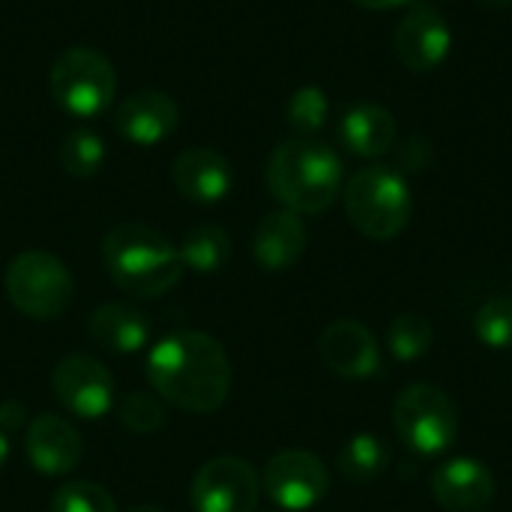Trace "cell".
<instances>
[{
    "mask_svg": "<svg viewBox=\"0 0 512 512\" xmlns=\"http://www.w3.org/2000/svg\"><path fill=\"white\" fill-rule=\"evenodd\" d=\"M147 381L162 402L189 414H213L231 393V360L213 336L180 330L150 348Z\"/></svg>",
    "mask_w": 512,
    "mask_h": 512,
    "instance_id": "obj_1",
    "label": "cell"
},
{
    "mask_svg": "<svg viewBox=\"0 0 512 512\" xmlns=\"http://www.w3.org/2000/svg\"><path fill=\"white\" fill-rule=\"evenodd\" d=\"M102 261L111 282L132 297H162L183 276L180 249L150 225L123 222L102 240Z\"/></svg>",
    "mask_w": 512,
    "mask_h": 512,
    "instance_id": "obj_2",
    "label": "cell"
},
{
    "mask_svg": "<svg viewBox=\"0 0 512 512\" xmlns=\"http://www.w3.org/2000/svg\"><path fill=\"white\" fill-rule=\"evenodd\" d=\"M267 186L285 210L324 213L342 192V159L330 144L297 135L270 153Z\"/></svg>",
    "mask_w": 512,
    "mask_h": 512,
    "instance_id": "obj_3",
    "label": "cell"
},
{
    "mask_svg": "<svg viewBox=\"0 0 512 512\" xmlns=\"http://www.w3.org/2000/svg\"><path fill=\"white\" fill-rule=\"evenodd\" d=\"M411 189L390 165H369L345 186V213L369 240H393L411 219Z\"/></svg>",
    "mask_w": 512,
    "mask_h": 512,
    "instance_id": "obj_4",
    "label": "cell"
},
{
    "mask_svg": "<svg viewBox=\"0 0 512 512\" xmlns=\"http://www.w3.org/2000/svg\"><path fill=\"white\" fill-rule=\"evenodd\" d=\"M48 90L66 114L90 120L111 108L117 93V72L102 51L72 45L51 63Z\"/></svg>",
    "mask_w": 512,
    "mask_h": 512,
    "instance_id": "obj_5",
    "label": "cell"
},
{
    "mask_svg": "<svg viewBox=\"0 0 512 512\" xmlns=\"http://www.w3.org/2000/svg\"><path fill=\"white\" fill-rule=\"evenodd\" d=\"M12 306L33 321H54L72 303V273L66 264L42 249L21 252L9 261L3 276Z\"/></svg>",
    "mask_w": 512,
    "mask_h": 512,
    "instance_id": "obj_6",
    "label": "cell"
},
{
    "mask_svg": "<svg viewBox=\"0 0 512 512\" xmlns=\"http://www.w3.org/2000/svg\"><path fill=\"white\" fill-rule=\"evenodd\" d=\"M393 429L420 456H438L459 435V411L435 384H411L393 405Z\"/></svg>",
    "mask_w": 512,
    "mask_h": 512,
    "instance_id": "obj_7",
    "label": "cell"
},
{
    "mask_svg": "<svg viewBox=\"0 0 512 512\" xmlns=\"http://www.w3.org/2000/svg\"><path fill=\"white\" fill-rule=\"evenodd\" d=\"M261 480L246 459L216 456L204 462L192 480L189 501L195 512H255Z\"/></svg>",
    "mask_w": 512,
    "mask_h": 512,
    "instance_id": "obj_8",
    "label": "cell"
},
{
    "mask_svg": "<svg viewBox=\"0 0 512 512\" xmlns=\"http://www.w3.org/2000/svg\"><path fill=\"white\" fill-rule=\"evenodd\" d=\"M51 387L57 402L78 420H99L117 405L111 372L87 354L63 357L54 366Z\"/></svg>",
    "mask_w": 512,
    "mask_h": 512,
    "instance_id": "obj_9",
    "label": "cell"
},
{
    "mask_svg": "<svg viewBox=\"0 0 512 512\" xmlns=\"http://www.w3.org/2000/svg\"><path fill=\"white\" fill-rule=\"evenodd\" d=\"M330 489V474L324 462L309 450H285L273 456L264 468V492L285 512H303L315 507Z\"/></svg>",
    "mask_w": 512,
    "mask_h": 512,
    "instance_id": "obj_10",
    "label": "cell"
},
{
    "mask_svg": "<svg viewBox=\"0 0 512 512\" xmlns=\"http://www.w3.org/2000/svg\"><path fill=\"white\" fill-rule=\"evenodd\" d=\"M453 45V33L447 27V18L429 6L417 3L396 27V57L411 72H432L438 69Z\"/></svg>",
    "mask_w": 512,
    "mask_h": 512,
    "instance_id": "obj_11",
    "label": "cell"
},
{
    "mask_svg": "<svg viewBox=\"0 0 512 512\" xmlns=\"http://www.w3.org/2000/svg\"><path fill=\"white\" fill-rule=\"evenodd\" d=\"M318 351L324 366L339 378L360 381V378H372L381 369V351L372 330H366L360 321L351 318L333 321L321 333Z\"/></svg>",
    "mask_w": 512,
    "mask_h": 512,
    "instance_id": "obj_12",
    "label": "cell"
},
{
    "mask_svg": "<svg viewBox=\"0 0 512 512\" xmlns=\"http://www.w3.org/2000/svg\"><path fill=\"white\" fill-rule=\"evenodd\" d=\"M177 123H180V108L162 90L129 93L114 114L117 135L138 147H153L165 141L177 129Z\"/></svg>",
    "mask_w": 512,
    "mask_h": 512,
    "instance_id": "obj_13",
    "label": "cell"
},
{
    "mask_svg": "<svg viewBox=\"0 0 512 512\" xmlns=\"http://www.w3.org/2000/svg\"><path fill=\"white\" fill-rule=\"evenodd\" d=\"M24 450H27L30 465L39 474L63 477L81 462L84 444H81L78 429L69 420H63L57 414H39L27 423Z\"/></svg>",
    "mask_w": 512,
    "mask_h": 512,
    "instance_id": "obj_14",
    "label": "cell"
},
{
    "mask_svg": "<svg viewBox=\"0 0 512 512\" xmlns=\"http://www.w3.org/2000/svg\"><path fill=\"white\" fill-rule=\"evenodd\" d=\"M432 495L450 512H477L495 501V474L477 459H450L432 474Z\"/></svg>",
    "mask_w": 512,
    "mask_h": 512,
    "instance_id": "obj_15",
    "label": "cell"
},
{
    "mask_svg": "<svg viewBox=\"0 0 512 512\" xmlns=\"http://www.w3.org/2000/svg\"><path fill=\"white\" fill-rule=\"evenodd\" d=\"M174 186L183 198L195 204H216L231 192V165L219 150L189 147L174 159Z\"/></svg>",
    "mask_w": 512,
    "mask_h": 512,
    "instance_id": "obj_16",
    "label": "cell"
},
{
    "mask_svg": "<svg viewBox=\"0 0 512 512\" xmlns=\"http://www.w3.org/2000/svg\"><path fill=\"white\" fill-rule=\"evenodd\" d=\"M306 225L300 219V213L294 210H276V213H267L252 237V252H255V261L264 267V270H288L294 267L303 252H306Z\"/></svg>",
    "mask_w": 512,
    "mask_h": 512,
    "instance_id": "obj_17",
    "label": "cell"
},
{
    "mask_svg": "<svg viewBox=\"0 0 512 512\" xmlns=\"http://www.w3.org/2000/svg\"><path fill=\"white\" fill-rule=\"evenodd\" d=\"M93 342L111 354H135L150 342L147 318L126 303H105L90 315L87 324Z\"/></svg>",
    "mask_w": 512,
    "mask_h": 512,
    "instance_id": "obj_18",
    "label": "cell"
},
{
    "mask_svg": "<svg viewBox=\"0 0 512 512\" xmlns=\"http://www.w3.org/2000/svg\"><path fill=\"white\" fill-rule=\"evenodd\" d=\"M339 135L345 147L357 156H384L396 144V120L384 105L360 102L351 111H345Z\"/></svg>",
    "mask_w": 512,
    "mask_h": 512,
    "instance_id": "obj_19",
    "label": "cell"
},
{
    "mask_svg": "<svg viewBox=\"0 0 512 512\" xmlns=\"http://www.w3.org/2000/svg\"><path fill=\"white\" fill-rule=\"evenodd\" d=\"M228 258H231V237L219 225H198L180 243L183 267H189L201 276L219 273L228 264Z\"/></svg>",
    "mask_w": 512,
    "mask_h": 512,
    "instance_id": "obj_20",
    "label": "cell"
},
{
    "mask_svg": "<svg viewBox=\"0 0 512 512\" xmlns=\"http://www.w3.org/2000/svg\"><path fill=\"white\" fill-rule=\"evenodd\" d=\"M390 465V450L378 435L360 432L351 441L342 444L339 450V471L351 480V483H375Z\"/></svg>",
    "mask_w": 512,
    "mask_h": 512,
    "instance_id": "obj_21",
    "label": "cell"
},
{
    "mask_svg": "<svg viewBox=\"0 0 512 512\" xmlns=\"http://www.w3.org/2000/svg\"><path fill=\"white\" fill-rule=\"evenodd\" d=\"M57 159L66 174L87 180V177L99 174V168L105 162V141L93 129H72L63 135V141L57 147Z\"/></svg>",
    "mask_w": 512,
    "mask_h": 512,
    "instance_id": "obj_22",
    "label": "cell"
},
{
    "mask_svg": "<svg viewBox=\"0 0 512 512\" xmlns=\"http://www.w3.org/2000/svg\"><path fill=\"white\" fill-rule=\"evenodd\" d=\"M432 324L423 318V315H414V312H405L399 315L390 330H387V345H390V354L402 363H411V360H420L429 348H432Z\"/></svg>",
    "mask_w": 512,
    "mask_h": 512,
    "instance_id": "obj_23",
    "label": "cell"
},
{
    "mask_svg": "<svg viewBox=\"0 0 512 512\" xmlns=\"http://www.w3.org/2000/svg\"><path fill=\"white\" fill-rule=\"evenodd\" d=\"M117 420L135 435H153L168 423V411L159 396L132 390L117 402Z\"/></svg>",
    "mask_w": 512,
    "mask_h": 512,
    "instance_id": "obj_24",
    "label": "cell"
},
{
    "mask_svg": "<svg viewBox=\"0 0 512 512\" xmlns=\"http://www.w3.org/2000/svg\"><path fill=\"white\" fill-rule=\"evenodd\" d=\"M327 111H330V105H327L324 90L312 87V84L294 90V96L288 99V108H285L288 126L303 138H309L312 132H318L327 123Z\"/></svg>",
    "mask_w": 512,
    "mask_h": 512,
    "instance_id": "obj_25",
    "label": "cell"
},
{
    "mask_svg": "<svg viewBox=\"0 0 512 512\" xmlns=\"http://www.w3.org/2000/svg\"><path fill=\"white\" fill-rule=\"evenodd\" d=\"M474 330L489 348H512V297H495L474 315Z\"/></svg>",
    "mask_w": 512,
    "mask_h": 512,
    "instance_id": "obj_26",
    "label": "cell"
},
{
    "mask_svg": "<svg viewBox=\"0 0 512 512\" xmlns=\"http://www.w3.org/2000/svg\"><path fill=\"white\" fill-rule=\"evenodd\" d=\"M51 512H117V504L102 486L87 483V480H75V483H66L54 492Z\"/></svg>",
    "mask_w": 512,
    "mask_h": 512,
    "instance_id": "obj_27",
    "label": "cell"
},
{
    "mask_svg": "<svg viewBox=\"0 0 512 512\" xmlns=\"http://www.w3.org/2000/svg\"><path fill=\"white\" fill-rule=\"evenodd\" d=\"M24 423H27V408H24L18 399H6V402H0V429H3L6 435L21 432V429H24Z\"/></svg>",
    "mask_w": 512,
    "mask_h": 512,
    "instance_id": "obj_28",
    "label": "cell"
},
{
    "mask_svg": "<svg viewBox=\"0 0 512 512\" xmlns=\"http://www.w3.org/2000/svg\"><path fill=\"white\" fill-rule=\"evenodd\" d=\"M351 3H357V6H363V9H378V12H384V9L405 6V3H411V0H351Z\"/></svg>",
    "mask_w": 512,
    "mask_h": 512,
    "instance_id": "obj_29",
    "label": "cell"
},
{
    "mask_svg": "<svg viewBox=\"0 0 512 512\" xmlns=\"http://www.w3.org/2000/svg\"><path fill=\"white\" fill-rule=\"evenodd\" d=\"M6 456H9V438H6V432L0 429V465L6 462Z\"/></svg>",
    "mask_w": 512,
    "mask_h": 512,
    "instance_id": "obj_30",
    "label": "cell"
},
{
    "mask_svg": "<svg viewBox=\"0 0 512 512\" xmlns=\"http://www.w3.org/2000/svg\"><path fill=\"white\" fill-rule=\"evenodd\" d=\"M477 3L492 6V9H507V6H512V0H477Z\"/></svg>",
    "mask_w": 512,
    "mask_h": 512,
    "instance_id": "obj_31",
    "label": "cell"
},
{
    "mask_svg": "<svg viewBox=\"0 0 512 512\" xmlns=\"http://www.w3.org/2000/svg\"><path fill=\"white\" fill-rule=\"evenodd\" d=\"M126 512H165V510H159V507H153V504H135V507H129Z\"/></svg>",
    "mask_w": 512,
    "mask_h": 512,
    "instance_id": "obj_32",
    "label": "cell"
}]
</instances>
